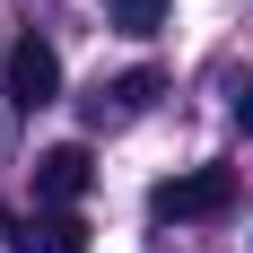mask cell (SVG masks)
Here are the masks:
<instances>
[{
	"label": "cell",
	"instance_id": "6da1fadb",
	"mask_svg": "<svg viewBox=\"0 0 253 253\" xmlns=\"http://www.w3.org/2000/svg\"><path fill=\"white\" fill-rule=\"evenodd\" d=\"M157 218H175V227H210V218H227L236 210V166H192V175H166L149 192Z\"/></svg>",
	"mask_w": 253,
	"mask_h": 253
},
{
	"label": "cell",
	"instance_id": "7a4b0ae2",
	"mask_svg": "<svg viewBox=\"0 0 253 253\" xmlns=\"http://www.w3.org/2000/svg\"><path fill=\"white\" fill-rule=\"evenodd\" d=\"M9 105H26V114H44L52 96H61V52L44 44V35H18V44H9Z\"/></svg>",
	"mask_w": 253,
	"mask_h": 253
},
{
	"label": "cell",
	"instance_id": "3957f363",
	"mask_svg": "<svg viewBox=\"0 0 253 253\" xmlns=\"http://www.w3.org/2000/svg\"><path fill=\"white\" fill-rule=\"evenodd\" d=\"M87 183H96L87 140H61V149L35 157V210H79V201H87Z\"/></svg>",
	"mask_w": 253,
	"mask_h": 253
},
{
	"label": "cell",
	"instance_id": "277c9868",
	"mask_svg": "<svg viewBox=\"0 0 253 253\" xmlns=\"http://www.w3.org/2000/svg\"><path fill=\"white\" fill-rule=\"evenodd\" d=\"M9 245L18 253H87V218L79 210H35V218L9 227Z\"/></svg>",
	"mask_w": 253,
	"mask_h": 253
},
{
	"label": "cell",
	"instance_id": "5b68a950",
	"mask_svg": "<svg viewBox=\"0 0 253 253\" xmlns=\"http://www.w3.org/2000/svg\"><path fill=\"white\" fill-rule=\"evenodd\" d=\"M157 96H166V70H149V61H140V70L105 79L96 96H87V123H105V114H149Z\"/></svg>",
	"mask_w": 253,
	"mask_h": 253
},
{
	"label": "cell",
	"instance_id": "8992f818",
	"mask_svg": "<svg viewBox=\"0 0 253 253\" xmlns=\"http://www.w3.org/2000/svg\"><path fill=\"white\" fill-rule=\"evenodd\" d=\"M105 18L123 26V35H157L166 26V0H105Z\"/></svg>",
	"mask_w": 253,
	"mask_h": 253
},
{
	"label": "cell",
	"instance_id": "52a82bcc",
	"mask_svg": "<svg viewBox=\"0 0 253 253\" xmlns=\"http://www.w3.org/2000/svg\"><path fill=\"white\" fill-rule=\"evenodd\" d=\"M227 105H236V123H245V140H253V79H236V87H227Z\"/></svg>",
	"mask_w": 253,
	"mask_h": 253
},
{
	"label": "cell",
	"instance_id": "ba28073f",
	"mask_svg": "<svg viewBox=\"0 0 253 253\" xmlns=\"http://www.w3.org/2000/svg\"><path fill=\"white\" fill-rule=\"evenodd\" d=\"M0 245H9V210H0Z\"/></svg>",
	"mask_w": 253,
	"mask_h": 253
}]
</instances>
